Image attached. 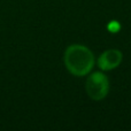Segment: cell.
I'll return each instance as SVG.
<instances>
[{"mask_svg": "<svg viewBox=\"0 0 131 131\" xmlns=\"http://www.w3.org/2000/svg\"><path fill=\"white\" fill-rule=\"evenodd\" d=\"M63 61L67 70L76 77L88 76L95 64L93 52L85 45L72 44L64 51Z\"/></svg>", "mask_w": 131, "mask_h": 131, "instance_id": "1", "label": "cell"}, {"mask_svg": "<svg viewBox=\"0 0 131 131\" xmlns=\"http://www.w3.org/2000/svg\"><path fill=\"white\" fill-rule=\"evenodd\" d=\"M85 91L89 98L94 101L105 99L109 92V79L102 70L90 72L86 77Z\"/></svg>", "mask_w": 131, "mask_h": 131, "instance_id": "2", "label": "cell"}, {"mask_svg": "<svg viewBox=\"0 0 131 131\" xmlns=\"http://www.w3.org/2000/svg\"><path fill=\"white\" fill-rule=\"evenodd\" d=\"M123 61V53L117 48H109L102 52L97 59V66L102 71H111L118 67Z\"/></svg>", "mask_w": 131, "mask_h": 131, "instance_id": "3", "label": "cell"}, {"mask_svg": "<svg viewBox=\"0 0 131 131\" xmlns=\"http://www.w3.org/2000/svg\"><path fill=\"white\" fill-rule=\"evenodd\" d=\"M107 29H108V31L112 32V34H116V32H118L121 30V24L117 22V21L113 20V21H111V22L108 23Z\"/></svg>", "mask_w": 131, "mask_h": 131, "instance_id": "4", "label": "cell"}]
</instances>
